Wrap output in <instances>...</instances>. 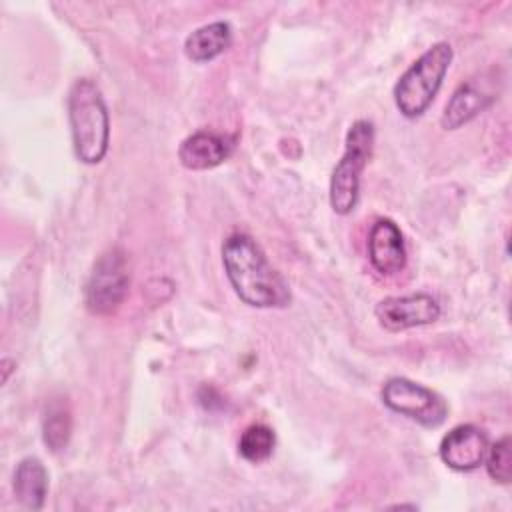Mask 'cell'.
<instances>
[{"label": "cell", "mask_w": 512, "mask_h": 512, "mask_svg": "<svg viewBox=\"0 0 512 512\" xmlns=\"http://www.w3.org/2000/svg\"><path fill=\"white\" fill-rule=\"evenodd\" d=\"M236 146V136L216 130H196L178 148V160L188 170H208L222 164Z\"/></svg>", "instance_id": "cell-10"}, {"label": "cell", "mask_w": 512, "mask_h": 512, "mask_svg": "<svg viewBox=\"0 0 512 512\" xmlns=\"http://www.w3.org/2000/svg\"><path fill=\"white\" fill-rule=\"evenodd\" d=\"M12 488L20 506L26 510H40L48 494V472L44 464L34 456L22 458L16 464Z\"/></svg>", "instance_id": "cell-12"}, {"label": "cell", "mask_w": 512, "mask_h": 512, "mask_svg": "<svg viewBox=\"0 0 512 512\" xmlns=\"http://www.w3.org/2000/svg\"><path fill=\"white\" fill-rule=\"evenodd\" d=\"M440 314L442 310L438 300L428 292L386 296L374 308L378 324L388 332H402L408 328L432 324L440 318Z\"/></svg>", "instance_id": "cell-7"}, {"label": "cell", "mask_w": 512, "mask_h": 512, "mask_svg": "<svg viewBox=\"0 0 512 512\" xmlns=\"http://www.w3.org/2000/svg\"><path fill=\"white\" fill-rule=\"evenodd\" d=\"M382 402L392 412L424 428H438L448 416V404L438 392L404 376H394L384 382Z\"/></svg>", "instance_id": "cell-6"}, {"label": "cell", "mask_w": 512, "mask_h": 512, "mask_svg": "<svg viewBox=\"0 0 512 512\" xmlns=\"http://www.w3.org/2000/svg\"><path fill=\"white\" fill-rule=\"evenodd\" d=\"M374 148V124L356 120L350 124L344 140V154L332 168L330 176V206L336 214H350L360 196L362 170L368 164Z\"/></svg>", "instance_id": "cell-4"}, {"label": "cell", "mask_w": 512, "mask_h": 512, "mask_svg": "<svg viewBox=\"0 0 512 512\" xmlns=\"http://www.w3.org/2000/svg\"><path fill=\"white\" fill-rule=\"evenodd\" d=\"M68 124L72 148L80 162L98 164L110 144V116L104 96L92 78H78L68 90Z\"/></svg>", "instance_id": "cell-2"}, {"label": "cell", "mask_w": 512, "mask_h": 512, "mask_svg": "<svg viewBox=\"0 0 512 512\" xmlns=\"http://www.w3.org/2000/svg\"><path fill=\"white\" fill-rule=\"evenodd\" d=\"M488 434L476 424H458L440 440L438 454L440 460L456 470L470 472L476 470L488 452Z\"/></svg>", "instance_id": "cell-9"}, {"label": "cell", "mask_w": 512, "mask_h": 512, "mask_svg": "<svg viewBox=\"0 0 512 512\" xmlns=\"http://www.w3.org/2000/svg\"><path fill=\"white\" fill-rule=\"evenodd\" d=\"M368 258L382 276H394L406 266V246L398 224L390 218H378L368 234Z\"/></svg>", "instance_id": "cell-11"}, {"label": "cell", "mask_w": 512, "mask_h": 512, "mask_svg": "<svg viewBox=\"0 0 512 512\" xmlns=\"http://www.w3.org/2000/svg\"><path fill=\"white\" fill-rule=\"evenodd\" d=\"M72 436V412L64 398H54L46 404L42 416V440L50 452H60Z\"/></svg>", "instance_id": "cell-14"}, {"label": "cell", "mask_w": 512, "mask_h": 512, "mask_svg": "<svg viewBox=\"0 0 512 512\" xmlns=\"http://www.w3.org/2000/svg\"><path fill=\"white\" fill-rule=\"evenodd\" d=\"M222 266L234 294L252 308H284L290 288L268 262L262 248L242 232L230 234L222 244Z\"/></svg>", "instance_id": "cell-1"}, {"label": "cell", "mask_w": 512, "mask_h": 512, "mask_svg": "<svg viewBox=\"0 0 512 512\" xmlns=\"http://www.w3.org/2000/svg\"><path fill=\"white\" fill-rule=\"evenodd\" d=\"M130 286L126 254L114 246L98 256L86 282V308L96 316L114 314L126 300Z\"/></svg>", "instance_id": "cell-5"}, {"label": "cell", "mask_w": 512, "mask_h": 512, "mask_svg": "<svg viewBox=\"0 0 512 512\" xmlns=\"http://www.w3.org/2000/svg\"><path fill=\"white\" fill-rule=\"evenodd\" d=\"M232 26L226 20H216L192 30L184 40V54L192 62H208L224 54L232 46Z\"/></svg>", "instance_id": "cell-13"}, {"label": "cell", "mask_w": 512, "mask_h": 512, "mask_svg": "<svg viewBox=\"0 0 512 512\" xmlns=\"http://www.w3.org/2000/svg\"><path fill=\"white\" fill-rule=\"evenodd\" d=\"M496 86L494 80L486 74L474 76L462 82L450 96L444 106L440 124L446 130H456L462 124L474 120L480 112H484L496 100Z\"/></svg>", "instance_id": "cell-8"}, {"label": "cell", "mask_w": 512, "mask_h": 512, "mask_svg": "<svg viewBox=\"0 0 512 512\" xmlns=\"http://www.w3.org/2000/svg\"><path fill=\"white\" fill-rule=\"evenodd\" d=\"M486 472L498 484H510L512 480V440L504 434L486 452Z\"/></svg>", "instance_id": "cell-16"}, {"label": "cell", "mask_w": 512, "mask_h": 512, "mask_svg": "<svg viewBox=\"0 0 512 512\" xmlns=\"http://www.w3.org/2000/svg\"><path fill=\"white\" fill-rule=\"evenodd\" d=\"M274 444H276V436H274V430L270 426H266V424H250L240 434L238 454L246 462L258 464V462H264V460H268L272 456Z\"/></svg>", "instance_id": "cell-15"}, {"label": "cell", "mask_w": 512, "mask_h": 512, "mask_svg": "<svg viewBox=\"0 0 512 512\" xmlns=\"http://www.w3.org/2000/svg\"><path fill=\"white\" fill-rule=\"evenodd\" d=\"M452 46L436 42L422 52L394 84V104L406 118L422 116L436 98L452 62Z\"/></svg>", "instance_id": "cell-3"}]
</instances>
